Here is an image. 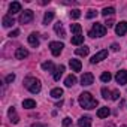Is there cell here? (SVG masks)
Wrapping results in <instances>:
<instances>
[{
	"label": "cell",
	"mask_w": 127,
	"mask_h": 127,
	"mask_svg": "<svg viewBox=\"0 0 127 127\" xmlns=\"http://www.w3.org/2000/svg\"><path fill=\"white\" fill-rule=\"evenodd\" d=\"M69 66H70V69H72L73 72H79V70H81V67H82L81 61H79V60H76V58L69 60Z\"/></svg>",
	"instance_id": "cell-11"
},
{
	"label": "cell",
	"mask_w": 127,
	"mask_h": 127,
	"mask_svg": "<svg viewBox=\"0 0 127 127\" xmlns=\"http://www.w3.org/2000/svg\"><path fill=\"white\" fill-rule=\"evenodd\" d=\"M100 79H102L103 82H109V81L112 79V75H111L109 72H103V73H102V76H100Z\"/></svg>",
	"instance_id": "cell-29"
},
{
	"label": "cell",
	"mask_w": 127,
	"mask_h": 127,
	"mask_svg": "<svg viewBox=\"0 0 127 127\" xmlns=\"http://www.w3.org/2000/svg\"><path fill=\"white\" fill-rule=\"evenodd\" d=\"M54 30H55V33L60 36V37H64L66 36V33H64V30H63V24L58 21V23H55L54 24Z\"/></svg>",
	"instance_id": "cell-16"
},
{
	"label": "cell",
	"mask_w": 127,
	"mask_h": 127,
	"mask_svg": "<svg viewBox=\"0 0 127 127\" xmlns=\"http://www.w3.org/2000/svg\"><path fill=\"white\" fill-rule=\"evenodd\" d=\"M105 34H106V26H103V24H100V23L93 24L91 30L88 32V36H90V37H102V36H105Z\"/></svg>",
	"instance_id": "cell-3"
},
{
	"label": "cell",
	"mask_w": 127,
	"mask_h": 127,
	"mask_svg": "<svg viewBox=\"0 0 127 127\" xmlns=\"http://www.w3.org/2000/svg\"><path fill=\"white\" fill-rule=\"evenodd\" d=\"M49 48H51V52H52V55H60L61 54V51H63V48H64V45H63L61 42H51L49 43Z\"/></svg>",
	"instance_id": "cell-5"
},
{
	"label": "cell",
	"mask_w": 127,
	"mask_h": 127,
	"mask_svg": "<svg viewBox=\"0 0 127 127\" xmlns=\"http://www.w3.org/2000/svg\"><path fill=\"white\" fill-rule=\"evenodd\" d=\"M18 12H21V3L20 2H12L9 5V15L12 17L14 14H18Z\"/></svg>",
	"instance_id": "cell-10"
},
{
	"label": "cell",
	"mask_w": 127,
	"mask_h": 127,
	"mask_svg": "<svg viewBox=\"0 0 127 127\" xmlns=\"http://www.w3.org/2000/svg\"><path fill=\"white\" fill-rule=\"evenodd\" d=\"M102 97H103V99H109V97H111V91H109L106 87L102 88Z\"/></svg>",
	"instance_id": "cell-32"
},
{
	"label": "cell",
	"mask_w": 127,
	"mask_h": 127,
	"mask_svg": "<svg viewBox=\"0 0 127 127\" xmlns=\"http://www.w3.org/2000/svg\"><path fill=\"white\" fill-rule=\"evenodd\" d=\"M33 18H34V14H33V11L27 9V11H24V12L20 15V23H21V24H29V23H30Z\"/></svg>",
	"instance_id": "cell-4"
},
{
	"label": "cell",
	"mask_w": 127,
	"mask_h": 127,
	"mask_svg": "<svg viewBox=\"0 0 127 127\" xmlns=\"http://www.w3.org/2000/svg\"><path fill=\"white\" fill-rule=\"evenodd\" d=\"M93 82H94V76H93V73L85 72V73L81 76V84H82V85H91Z\"/></svg>",
	"instance_id": "cell-9"
},
{
	"label": "cell",
	"mask_w": 127,
	"mask_h": 127,
	"mask_svg": "<svg viewBox=\"0 0 127 127\" xmlns=\"http://www.w3.org/2000/svg\"><path fill=\"white\" fill-rule=\"evenodd\" d=\"M115 81H117L120 85L127 84V70H120V72H117V75H115Z\"/></svg>",
	"instance_id": "cell-8"
},
{
	"label": "cell",
	"mask_w": 127,
	"mask_h": 127,
	"mask_svg": "<svg viewBox=\"0 0 127 127\" xmlns=\"http://www.w3.org/2000/svg\"><path fill=\"white\" fill-rule=\"evenodd\" d=\"M109 114H111V111H109L108 106H103V108H100L97 111V117L99 118H106V117H109Z\"/></svg>",
	"instance_id": "cell-17"
},
{
	"label": "cell",
	"mask_w": 127,
	"mask_h": 127,
	"mask_svg": "<svg viewBox=\"0 0 127 127\" xmlns=\"http://www.w3.org/2000/svg\"><path fill=\"white\" fill-rule=\"evenodd\" d=\"M15 57H17L18 60H24V58L29 57V51H27L26 48H18L17 52H15Z\"/></svg>",
	"instance_id": "cell-13"
},
{
	"label": "cell",
	"mask_w": 127,
	"mask_h": 127,
	"mask_svg": "<svg viewBox=\"0 0 127 127\" xmlns=\"http://www.w3.org/2000/svg\"><path fill=\"white\" fill-rule=\"evenodd\" d=\"M70 30H72L73 33L79 34V33H81V30H82V27H81V24H70Z\"/></svg>",
	"instance_id": "cell-28"
},
{
	"label": "cell",
	"mask_w": 127,
	"mask_h": 127,
	"mask_svg": "<svg viewBox=\"0 0 127 127\" xmlns=\"http://www.w3.org/2000/svg\"><path fill=\"white\" fill-rule=\"evenodd\" d=\"M105 24H106V27H112V26H114V21L106 18V23H105Z\"/></svg>",
	"instance_id": "cell-37"
},
{
	"label": "cell",
	"mask_w": 127,
	"mask_h": 127,
	"mask_svg": "<svg viewBox=\"0 0 127 127\" xmlns=\"http://www.w3.org/2000/svg\"><path fill=\"white\" fill-rule=\"evenodd\" d=\"M24 85H26V88H27L30 93H33V94L39 93V91H40V88H42V84H40V81H39L37 78H33V76H29V78H26V81H24Z\"/></svg>",
	"instance_id": "cell-2"
},
{
	"label": "cell",
	"mask_w": 127,
	"mask_h": 127,
	"mask_svg": "<svg viewBox=\"0 0 127 127\" xmlns=\"http://www.w3.org/2000/svg\"><path fill=\"white\" fill-rule=\"evenodd\" d=\"M111 49H112V51H118V49H120V46H118L117 43H112V46H111Z\"/></svg>",
	"instance_id": "cell-38"
},
{
	"label": "cell",
	"mask_w": 127,
	"mask_h": 127,
	"mask_svg": "<svg viewBox=\"0 0 127 127\" xmlns=\"http://www.w3.org/2000/svg\"><path fill=\"white\" fill-rule=\"evenodd\" d=\"M8 115H9V118L12 120V123H14V124H17V123L20 121V117L17 115V112H15V108H14V106H12V108H9Z\"/></svg>",
	"instance_id": "cell-15"
},
{
	"label": "cell",
	"mask_w": 127,
	"mask_h": 127,
	"mask_svg": "<svg viewBox=\"0 0 127 127\" xmlns=\"http://www.w3.org/2000/svg\"><path fill=\"white\" fill-rule=\"evenodd\" d=\"M111 99H112V100H118V99H120V91H118V90L112 91V93H111Z\"/></svg>",
	"instance_id": "cell-33"
},
{
	"label": "cell",
	"mask_w": 127,
	"mask_h": 127,
	"mask_svg": "<svg viewBox=\"0 0 127 127\" xmlns=\"http://www.w3.org/2000/svg\"><path fill=\"white\" fill-rule=\"evenodd\" d=\"M97 15V11H94V9H90L88 11V14H87V18H94Z\"/></svg>",
	"instance_id": "cell-34"
},
{
	"label": "cell",
	"mask_w": 127,
	"mask_h": 127,
	"mask_svg": "<svg viewBox=\"0 0 127 127\" xmlns=\"http://www.w3.org/2000/svg\"><path fill=\"white\" fill-rule=\"evenodd\" d=\"M18 34H20V30H14V32H11V33H9V36H11V37H17Z\"/></svg>",
	"instance_id": "cell-36"
},
{
	"label": "cell",
	"mask_w": 127,
	"mask_h": 127,
	"mask_svg": "<svg viewBox=\"0 0 127 127\" xmlns=\"http://www.w3.org/2000/svg\"><path fill=\"white\" fill-rule=\"evenodd\" d=\"M108 57V49H102V51H99L97 54H94L93 57H91V63L93 64H96V63H99V61H102V60H105Z\"/></svg>",
	"instance_id": "cell-6"
},
{
	"label": "cell",
	"mask_w": 127,
	"mask_h": 127,
	"mask_svg": "<svg viewBox=\"0 0 127 127\" xmlns=\"http://www.w3.org/2000/svg\"><path fill=\"white\" fill-rule=\"evenodd\" d=\"M52 18H54V12H52V11H48V12H45V15H43V24H48V23H51V21H52Z\"/></svg>",
	"instance_id": "cell-24"
},
{
	"label": "cell",
	"mask_w": 127,
	"mask_h": 127,
	"mask_svg": "<svg viewBox=\"0 0 127 127\" xmlns=\"http://www.w3.org/2000/svg\"><path fill=\"white\" fill-rule=\"evenodd\" d=\"M78 126L79 127H91V118L90 117H81L79 120H78Z\"/></svg>",
	"instance_id": "cell-12"
},
{
	"label": "cell",
	"mask_w": 127,
	"mask_h": 127,
	"mask_svg": "<svg viewBox=\"0 0 127 127\" xmlns=\"http://www.w3.org/2000/svg\"><path fill=\"white\" fill-rule=\"evenodd\" d=\"M42 69L43 70H54V64H52V61H43L42 63Z\"/></svg>",
	"instance_id": "cell-26"
},
{
	"label": "cell",
	"mask_w": 127,
	"mask_h": 127,
	"mask_svg": "<svg viewBox=\"0 0 127 127\" xmlns=\"http://www.w3.org/2000/svg\"><path fill=\"white\" fill-rule=\"evenodd\" d=\"M114 14H115V9H114V8H105V9L102 11V15L106 17V18H108V17H112Z\"/></svg>",
	"instance_id": "cell-25"
},
{
	"label": "cell",
	"mask_w": 127,
	"mask_h": 127,
	"mask_svg": "<svg viewBox=\"0 0 127 127\" xmlns=\"http://www.w3.org/2000/svg\"><path fill=\"white\" fill-rule=\"evenodd\" d=\"M64 84H66V87H72V85H75V84H76V76H75V75H69V76L66 78Z\"/></svg>",
	"instance_id": "cell-22"
},
{
	"label": "cell",
	"mask_w": 127,
	"mask_h": 127,
	"mask_svg": "<svg viewBox=\"0 0 127 127\" xmlns=\"http://www.w3.org/2000/svg\"><path fill=\"white\" fill-rule=\"evenodd\" d=\"M123 127H127V126H123Z\"/></svg>",
	"instance_id": "cell-40"
},
{
	"label": "cell",
	"mask_w": 127,
	"mask_h": 127,
	"mask_svg": "<svg viewBox=\"0 0 127 127\" xmlns=\"http://www.w3.org/2000/svg\"><path fill=\"white\" fill-rule=\"evenodd\" d=\"M70 17H72V18H75V20H78V18L81 17V11H79V9H72Z\"/></svg>",
	"instance_id": "cell-31"
},
{
	"label": "cell",
	"mask_w": 127,
	"mask_h": 127,
	"mask_svg": "<svg viewBox=\"0 0 127 127\" xmlns=\"http://www.w3.org/2000/svg\"><path fill=\"white\" fill-rule=\"evenodd\" d=\"M33 127H45V126H43V124H34Z\"/></svg>",
	"instance_id": "cell-39"
},
{
	"label": "cell",
	"mask_w": 127,
	"mask_h": 127,
	"mask_svg": "<svg viewBox=\"0 0 127 127\" xmlns=\"http://www.w3.org/2000/svg\"><path fill=\"white\" fill-rule=\"evenodd\" d=\"M78 102H79L81 108H84V109H94V108L97 106V100H96L90 93H87V91L79 96Z\"/></svg>",
	"instance_id": "cell-1"
},
{
	"label": "cell",
	"mask_w": 127,
	"mask_h": 127,
	"mask_svg": "<svg viewBox=\"0 0 127 127\" xmlns=\"http://www.w3.org/2000/svg\"><path fill=\"white\" fill-rule=\"evenodd\" d=\"M75 52L78 54V55H82V57H85V55H88V52H90V48L88 46H81V48H76L75 49Z\"/></svg>",
	"instance_id": "cell-21"
},
{
	"label": "cell",
	"mask_w": 127,
	"mask_h": 127,
	"mask_svg": "<svg viewBox=\"0 0 127 127\" xmlns=\"http://www.w3.org/2000/svg\"><path fill=\"white\" fill-rule=\"evenodd\" d=\"M127 32V21H120L117 26H115V33L118 36H124Z\"/></svg>",
	"instance_id": "cell-7"
},
{
	"label": "cell",
	"mask_w": 127,
	"mask_h": 127,
	"mask_svg": "<svg viewBox=\"0 0 127 127\" xmlns=\"http://www.w3.org/2000/svg\"><path fill=\"white\" fill-rule=\"evenodd\" d=\"M63 127H73V123L69 117H66L64 120H63Z\"/></svg>",
	"instance_id": "cell-30"
},
{
	"label": "cell",
	"mask_w": 127,
	"mask_h": 127,
	"mask_svg": "<svg viewBox=\"0 0 127 127\" xmlns=\"http://www.w3.org/2000/svg\"><path fill=\"white\" fill-rule=\"evenodd\" d=\"M82 42H84V36H81V34H76V36L72 37V43L73 45H81Z\"/></svg>",
	"instance_id": "cell-27"
},
{
	"label": "cell",
	"mask_w": 127,
	"mask_h": 127,
	"mask_svg": "<svg viewBox=\"0 0 127 127\" xmlns=\"http://www.w3.org/2000/svg\"><path fill=\"white\" fill-rule=\"evenodd\" d=\"M49 94H51V97H54V99H60V97L63 96V90H61V88H52Z\"/></svg>",
	"instance_id": "cell-23"
},
{
	"label": "cell",
	"mask_w": 127,
	"mask_h": 127,
	"mask_svg": "<svg viewBox=\"0 0 127 127\" xmlns=\"http://www.w3.org/2000/svg\"><path fill=\"white\" fill-rule=\"evenodd\" d=\"M23 108H26V109H33V108H36V102H34L33 99H26V100H23Z\"/></svg>",
	"instance_id": "cell-18"
},
{
	"label": "cell",
	"mask_w": 127,
	"mask_h": 127,
	"mask_svg": "<svg viewBox=\"0 0 127 127\" xmlns=\"http://www.w3.org/2000/svg\"><path fill=\"white\" fill-rule=\"evenodd\" d=\"M29 43L33 46V48H37L39 46V37H37V33H32L29 36Z\"/></svg>",
	"instance_id": "cell-14"
},
{
	"label": "cell",
	"mask_w": 127,
	"mask_h": 127,
	"mask_svg": "<svg viewBox=\"0 0 127 127\" xmlns=\"http://www.w3.org/2000/svg\"><path fill=\"white\" fill-rule=\"evenodd\" d=\"M2 23H3V27H11L15 21H14V18H12L11 15H5L3 20H2Z\"/></svg>",
	"instance_id": "cell-20"
},
{
	"label": "cell",
	"mask_w": 127,
	"mask_h": 127,
	"mask_svg": "<svg viewBox=\"0 0 127 127\" xmlns=\"http://www.w3.org/2000/svg\"><path fill=\"white\" fill-rule=\"evenodd\" d=\"M63 72H64V66L60 64V66L55 69V72H54V81H60V78H61Z\"/></svg>",
	"instance_id": "cell-19"
},
{
	"label": "cell",
	"mask_w": 127,
	"mask_h": 127,
	"mask_svg": "<svg viewBox=\"0 0 127 127\" xmlns=\"http://www.w3.org/2000/svg\"><path fill=\"white\" fill-rule=\"evenodd\" d=\"M14 79H15V75H14V73H11V75H8V76H6V84H9V82H12Z\"/></svg>",
	"instance_id": "cell-35"
}]
</instances>
